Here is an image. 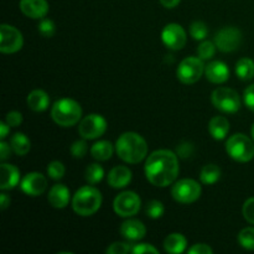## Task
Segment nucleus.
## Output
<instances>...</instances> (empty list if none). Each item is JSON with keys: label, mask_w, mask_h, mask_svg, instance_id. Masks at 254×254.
Wrapping results in <instances>:
<instances>
[{"label": "nucleus", "mask_w": 254, "mask_h": 254, "mask_svg": "<svg viewBox=\"0 0 254 254\" xmlns=\"http://www.w3.org/2000/svg\"><path fill=\"white\" fill-rule=\"evenodd\" d=\"M179 156L170 150H156L149 155L145 163V175L149 183L158 188H166L179 175Z\"/></svg>", "instance_id": "f257e3e1"}, {"label": "nucleus", "mask_w": 254, "mask_h": 254, "mask_svg": "<svg viewBox=\"0 0 254 254\" xmlns=\"http://www.w3.org/2000/svg\"><path fill=\"white\" fill-rule=\"evenodd\" d=\"M116 151L119 158L129 164H138L148 154L145 139L133 131L122 134L116 144Z\"/></svg>", "instance_id": "f03ea898"}, {"label": "nucleus", "mask_w": 254, "mask_h": 254, "mask_svg": "<svg viewBox=\"0 0 254 254\" xmlns=\"http://www.w3.org/2000/svg\"><path fill=\"white\" fill-rule=\"evenodd\" d=\"M102 205V193L93 186H83L76 191L72 198L73 211L79 216H91Z\"/></svg>", "instance_id": "7ed1b4c3"}, {"label": "nucleus", "mask_w": 254, "mask_h": 254, "mask_svg": "<svg viewBox=\"0 0 254 254\" xmlns=\"http://www.w3.org/2000/svg\"><path fill=\"white\" fill-rule=\"evenodd\" d=\"M51 116L55 123L61 127H72L79 122L82 108L79 103L69 98H62L55 102L51 109Z\"/></svg>", "instance_id": "20e7f679"}, {"label": "nucleus", "mask_w": 254, "mask_h": 254, "mask_svg": "<svg viewBox=\"0 0 254 254\" xmlns=\"http://www.w3.org/2000/svg\"><path fill=\"white\" fill-rule=\"evenodd\" d=\"M228 155L236 161L247 163L254 158V144L245 134H235L226 143Z\"/></svg>", "instance_id": "39448f33"}, {"label": "nucleus", "mask_w": 254, "mask_h": 254, "mask_svg": "<svg viewBox=\"0 0 254 254\" xmlns=\"http://www.w3.org/2000/svg\"><path fill=\"white\" fill-rule=\"evenodd\" d=\"M211 99L213 106L223 113H236L241 108V98L238 93L227 87L215 89Z\"/></svg>", "instance_id": "423d86ee"}, {"label": "nucleus", "mask_w": 254, "mask_h": 254, "mask_svg": "<svg viewBox=\"0 0 254 254\" xmlns=\"http://www.w3.org/2000/svg\"><path fill=\"white\" fill-rule=\"evenodd\" d=\"M205 72V64L200 57H188L178 67V78L185 84H192L201 78Z\"/></svg>", "instance_id": "0eeeda50"}, {"label": "nucleus", "mask_w": 254, "mask_h": 254, "mask_svg": "<svg viewBox=\"0 0 254 254\" xmlns=\"http://www.w3.org/2000/svg\"><path fill=\"white\" fill-rule=\"evenodd\" d=\"M171 195L180 203H192L200 197L201 186L192 179H183L173 186Z\"/></svg>", "instance_id": "6e6552de"}, {"label": "nucleus", "mask_w": 254, "mask_h": 254, "mask_svg": "<svg viewBox=\"0 0 254 254\" xmlns=\"http://www.w3.org/2000/svg\"><path fill=\"white\" fill-rule=\"evenodd\" d=\"M140 197L133 191H126L119 193L113 203L114 211L121 217H130L138 213L140 210Z\"/></svg>", "instance_id": "1a4fd4ad"}, {"label": "nucleus", "mask_w": 254, "mask_h": 254, "mask_svg": "<svg viewBox=\"0 0 254 254\" xmlns=\"http://www.w3.org/2000/svg\"><path fill=\"white\" fill-rule=\"evenodd\" d=\"M107 129V122L99 114H89L79 123L78 133L83 139H97L104 134Z\"/></svg>", "instance_id": "9d476101"}, {"label": "nucleus", "mask_w": 254, "mask_h": 254, "mask_svg": "<svg viewBox=\"0 0 254 254\" xmlns=\"http://www.w3.org/2000/svg\"><path fill=\"white\" fill-rule=\"evenodd\" d=\"M24 39L16 27L2 24L0 27V51L4 54H14L22 47Z\"/></svg>", "instance_id": "9b49d317"}, {"label": "nucleus", "mask_w": 254, "mask_h": 254, "mask_svg": "<svg viewBox=\"0 0 254 254\" xmlns=\"http://www.w3.org/2000/svg\"><path fill=\"white\" fill-rule=\"evenodd\" d=\"M215 45L220 51L232 52L241 46L242 42V32L237 27L227 26L221 29L215 36Z\"/></svg>", "instance_id": "f8f14e48"}, {"label": "nucleus", "mask_w": 254, "mask_h": 254, "mask_svg": "<svg viewBox=\"0 0 254 254\" xmlns=\"http://www.w3.org/2000/svg\"><path fill=\"white\" fill-rule=\"evenodd\" d=\"M161 39L170 50H181L186 44V32L179 24H168L161 32Z\"/></svg>", "instance_id": "ddd939ff"}, {"label": "nucleus", "mask_w": 254, "mask_h": 254, "mask_svg": "<svg viewBox=\"0 0 254 254\" xmlns=\"http://www.w3.org/2000/svg\"><path fill=\"white\" fill-rule=\"evenodd\" d=\"M20 188L26 195L40 196L45 192L47 188V180L42 174L30 173L24 176L21 180Z\"/></svg>", "instance_id": "4468645a"}, {"label": "nucleus", "mask_w": 254, "mask_h": 254, "mask_svg": "<svg viewBox=\"0 0 254 254\" xmlns=\"http://www.w3.org/2000/svg\"><path fill=\"white\" fill-rule=\"evenodd\" d=\"M20 10L31 19H42L49 11L46 0H20Z\"/></svg>", "instance_id": "2eb2a0df"}, {"label": "nucleus", "mask_w": 254, "mask_h": 254, "mask_svg": "<svg viewBox=\"0 0 254 254\" xmlns=\"http://www.w3.org/2000/svg\"><path fill=\"white\" fill-rule=\"evenodd\" d=\"M205 74L212 83H223L230 77V69L222 61H212L205 67Z\"/></svg>", "instance_id": "dca6fc26"}, {"label": "nucleus", "mask_w": 254, "mask_h": 254, "mask_svg": "<svg viewBox=\"0 0 254 254\" xmlns=\"http://www.w3.org/2000/svg\"><path fill=\"white\" fill-rule=\"evenodd\" d=\"M121 233L126 240L139 241L145 237L146 228L143 222L138 220H128L122 225Z\"/></svg>", "instance_id": "f3484780"}, {"label": "nucleus", "mask_w": 254, "mask_h": 254, "mask_svg": "<svg viewBox=\"0 0 254 254\" xmlns=\"http://www.w3.org/2000/svg\"><path fill=\"white\" fill-rule=\"evenodd\" d=\"M131 181V171L127 166H116L109 171L108 184L114 189H123Z\"/></svg>", "instance_id": "a211bd4d"}, {"label": "nucleus", "mask_w": 254, "mask_h": 254, "mask_svg": "<svg viewBox=\"0 0 254 254\" xmlns=\"http://www.w3.org/2000/svg\"><path fill=\"white\" fill-rule=\"evenodd\" d=\"M1 181H0V189L1 190H11L19 184L20 171L16 166L10 164H1Z\"/></svg>", "instance_id": "6ab92c4d"}, {"label": "nucleus", "mask_w": 254, "mask_h": 254, "mask_svg": "<svg viewBox=\"0 0 254 254\" xmlns=\"http://www.w3.org/2000/svg\"><path fill=\"white\" fill-rule=\"evenodd\" d=\"M69 190L62 184H57L51 188L49 192V202L55 208H64L68 205Z\"/></svg>", "instance_id": "aec40b11"}, {"label": "nucleus", "mask_w": 254, "mask_h": 254, "mask_svg": "<svg viewBox=\"0 0 254 254\" xmlns=\"http://www.w3.org/2000/svg\"><path fill=\"white\" fill-rule=\"evenodd\" d=\"M208 130L216 140H222L226 138L228 130H230V122L222 116L213 117L208 124Z\"/></svg>", "instance_id": "412c9836"}, {"label": "nucleus", "mask_w": 254, "mask_h": 254, "mask_svg": "<svg viewBox=\"0 0 254 254\" xmlns=\"http://www.w3.org/2000/svg\"><path fill=\"white\" fill-rule=\"evenodd\" d=\"M27 106L34 112H44L49 107L50 98L47 93L42 89H35L27 96Z\"/></svg>", "instance_id": "4be33fe9"}, {"label": "nucleus", "mask_w": 254, "mask_h": 254, "mask_svg": "<svg viewBox=\"0 0 254 254\" xmlns=\"http://www.w3.org/2000/svg\"><path fill=\"white\" fill-rule=\"evenodd\" d=\"M186 247H188V241L181 233H171L164 241V248L168 253H183Z\"/></svg>", "instance_id": "5701e85b"}, {"label": "nucleus", "mask_w": 254, "mask_h": 254, "mask_svg": "<svg viewBox=\"0 0 254 254\" xmlns=\"http://www.w3.org/2000/svg\"><path fill=\"white\" fill-rule=\"evenodd\" d=\"M113 144L111 141L107 140H101L97 141L96 144H93L91 148V154L94 159L99 161H106L108 159L112 158L113 155Z\"/></svg>", "instance_id": "b1692460"}, {"label": "nucleus", "mask_w": 254, "mask_h": 254, "mask_svg": "<svg viewBox=\"0 0 254 254\" xmlns=\"http://www.w3.org/2000/svg\"><path fill=\"white\" fill-rule=\"evenodd\" d=\"M10 146H11L12 151H14L16 155H26L30 151L31 148V144H30L29 138H27L25 134L22 133H16L11 136V140H10Z\"/></svg>", "instance_id": "393cba45"}, {"label": "nucleus", "mask_w": 254, "mask_h": 254, "mask_svg": "<svg viewBox=\"0 0 254 254\" xmlns=\"http://www.w3.org/2000/svg\"><path fill=\"white\" fill-rule=\"evenodd\" d=\"M236 73L243 81H250L254 77V61L251 59H241L236 64Z\"/></svg>", "instance_id": "a878e982"}, {"label": "nucleus", "mask_w": 254, "mask_h": 254, "mask_svg": "<svg viewBox=\"0 0 254 254\" xmlns=\"http://www.w3.org/2000/svg\"><path fill=\"white\" fill-rule=\"evenodd\" d=\"M221 178V169L215 164L205 165L201 170L200 179L205 185H212Z\"/></svg>", "instance_id": "bb28decb"}, {"label": "nucleus", "mask_w": 254, "mask_h": 254, "mask_svg": "<svg viewBox=\"0 0 254 254\" xmlns=\"http://www.w3.org/2000/svg\"><path fill=\"white\" fill-rule=\"evenodd\" d=\"M84 175H86L87 183L94 185V184L99 183V181L103 179L104 170L101 165H98V164H91L89 166H87L86 174H84Z\"/></svg>", "instance_id": "cd10ccee"}, {"label": "nucleus", "mask_w": 254, "mask_h": 254, "mask_svg": "<svg viewBox=\"0 0 254 254\" xmlns=\"http://www.w3.org/2000/svg\"><path fill=\"white\" fill-rule=\"evenodd\" d=\"M238 241L243 248L250 251H254V228L247 227L243 228L238 235Z\"/></svg>", "instance_id": "c85d7f7f"}, {"label": "nucleus", "mask_w": 254, "mask_h": 254, "mask_svg": "<svg viewBox=\"0 0 254 254\" xmlns=\"http://www.w3.org/2000/svg\"><path fill=\"white\" fill-rule=\"evenodd\" d=\"M190 34L195 40H203L208 34L207 25L202 21H193L190 26Z\"/></svg>", "instance_id": "c756f323"}, {"label": "nucleus", "mask_w": 254, "mask_h": 254, "mask_svg": "<svg viewBox=\"0 0 254 254\" xmlns=\"http://www.w3.org/2000/svg\"><path fill=\"white\" fill-rule=\"evenodd\" d=\"M165 212V208H164V205L158 200H153L148 203L146 206V215L149 216L150 218H160L161 216L164 215Z\"/></svg>", "instance_id": "7c9ffc66"}, {"label": "nucleus", "mask_w": 254, "mask_h": 254, "mask_svg": "<svg viewBox=\"0 0 254 254\" xmlns=\"http://www.w3.org/2000/svg\"><path fill=\"white\" fill-rule=\"evenodd\" d=\"M64 166L61 161H52L47 166V175L54 180H60L64 175Z\"/></svg>", "instance_id": "2f4dec72"}, {"label": "nucleus", "mask_w": 254, "mask_h": 254, "mask_svg": "<svg viewBox=\"0 0 254 254\" xmlns=\"http://www.w3.org/2000/svg\"><path fill=\"white\" fill-rule=\"evenodd\" d=\"M197 52H198V57H200L201 60L212 59L213 55H215V52H216L215 42L203 41L202 44L198 46Z\"/></svg>", "instance_id": "473e14b6"}, {"label": "nucleus", "mask_w": 254, "mask_h": 254, "mask_svg": "<svg viewBox=\"0 0 254 254\" xmlns=\"http://www.w3.org/2000/svg\"><path fill=\"white\" fill-rule=\"evenodd\" d=\"M193 151H195V148L190 141H183L176 146V155L181 159L191 158L193 155Z\"/></svg>", "instance_id": "72a5a7b5"}, {"label": "nucleus", "mask_w": 254, "mask_h": 254, "mask_svg": "<svg viewBox=\"0 0 254 254\" xmlns=\"http://www.w3.org/2000/svg\"><path fill=\"white\" fill-rule=\"evenodd\" d=\"M39 31L42 36L45 37H52L56 32V26H55V22L52 20L45 19L40 22L39 25Z\"/></svg>", "instance_id": "f704fd0d"}, {"label": "nucleus", "mask_w": 254, "mask_h": 254, "mask_svg": "<svg viewBox=\"0 0 254 254\" xmlns=\"http://www.w3.org/2000/svg\"><path fill=\"white\" fill-rule=\"evenodd\" d=\"M87 150H88V146H87V143L84 140H77L72 144L71 146V153L74 158L82 159L84 155H86Z\"/></svg>", "instance_id": "c9c22d12"}, {"label": "nucleus", "mask_w": 254, "mask_h": 254, "mask_svg": "<svg viewBox=\"0 0 254 254\" xmlns=\"http://www.w3.org/2000/svg\"><path fill=\"white\" fill-rule=\"evenodd\" d=\"M131 247H133V245H129V243L116 242V243H113L111 247L107 248V253H109V254L131 253Z\"/></svg>", "instance_id": "e433bc0d"}, {"label": "nucleus", "mask_w": 254, "mask_h": 254, "mask_svg": "<svg viewBox=\"0 0 254 254\" xmlns=\"http://www.w3.org/2000/svg\"><path fill=\"white\" fill-rule=\"evenodd\" d=\"M243 216L248 222L254 225V197L248 198L243 205Z\"/></svg>", "instance_id": "4c0bfd02"}, {"label": "nucleus", "mask_w": 254, "mask_h": 254, "mask_svg": "<svg viewBox=\"0 0 254 254\" xmlns=\"http://www.w3.org/2000/svg\"><path fill=\"white\" fill-rule=\"evenodd\" d=\"M131 253L134 254H144V253H158V250L153 247L151 245L148 243H138V245H133L131 247Z\"/></svg>", "instance_id": "58836bf2"}, {"label": "nucleus", "mask_w": 254, "mask_h": 254, "mask_svg": "<svg viewBox=\"0 0 254 254\" xmlns=\"http://www.w3.org/2000/svg\"><path fill=\"white\" fill-rule=\"evenodd\" d=\"M5 122H6L10 127H19L20 124L22 123V114L16 111L9 112V113L6 114Z\"/></svg>", "instance_id": "ea45409f"}, {"label": "nucleus", "mask_w": 254, "mask_h": 254, "mask_svg": "<svg viewBox=\"0 0 254 254\" xmlns=\"http://www.w3.org/2000/svg\"><path fill=\"white\" fill-rule=\"evenodd\" d=\"M190 254H212L213 251L212 248L208 247L205 243H198V245L192 246V247L189 250Z\"/></svg>", "instance_id": "a19ab883"}, {"label": "nucleus", "mask_w": 254, "mask_h": 254, "mask_svg": "<svg viewBox=\"0 0 254 254\" xmlns=\"http://www.w3.org/2000/svg\"><path fill=\"white\" fill-rule=\"evenodd\" d=\"M245 103L251 111L254 112V84H251L245 91Z\"/></svg>", "instance_id": "79ce46f5"}, {"label": "nucleus", "mask_w": 254, "mask_h": 254, "mask_svg": "<svg viewBox=\"0 0 254 254\" xmlns=\"http://www.w3.org/2000/svg\"><path fill=\"white\" fill-rule=\"evenodd\" d=\"M10 153H11L10 146L7 145L4 140H1V143H0V159H1L2 161L6 160V159L10 156Z\"/></svg>", "instance_id": "37998d69"}, {"label": "nucleus", "mask_w": 254, "mask_h": 254, "mask_svg": "<svg viewBox=\"0 0 254 254\" xmlns=\"http://www.w3.org/2000/svg\"><path fill=\"white\" fill-rule=\"evenodd\" d=\"M180 1L181 0H160L161 5H163L164 7H166V9H173V7L178 6Z\"/></svg>", "instance_id": "c03bdc74"}, {"label": "nucleus", "mask_w": 254, "mask_h": 254, "mask_svg": "<svg viewBox=\"0 0 254 254\" xmlns=\"http://www.w3.org/2000/svg\"><path fill=\"white\" fill-rule=\"evenodd\" d=\"M9 205H10V197L6 195V193H1V195H0V208H1V210H5Z\"/></svg>", "instance_id": "a18cd8bd"}, {"label": "nucleus", "mask_w": 254, "mask_h": 254, "mask_svg": "<svg viewBox=\"0 0 254 254\" xmlns=\"http://www.w3.org/2000/svg\"><path fill=\"white\" fill-rule=\"evenodd\" d=\"M9 128H10V126L9 124L6 123V122H1V123H0V129H1V133H0V138H1V140H4L5 138H6V135H7V133H9Z\"/></svg>", "instance_id": "49530a36"}, {"label": "nucleus", "mask_w": 254, "mask_h": 254, "mask_svg": "<svg viewBox=\"0 0 254 254\" xmlns=\"http://www.w3.org/2000/svg\"><path fill=\"white\" fill-rule=\"evenodd\" d=\"M252 136H253V139H254V124L252 126Z\"/></svg>", "instance_id": "de8ad7c7"}]
</instances>
